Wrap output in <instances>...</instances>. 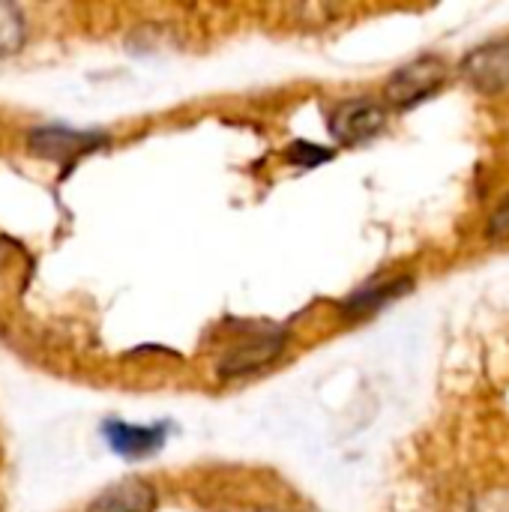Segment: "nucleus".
I'll list each match as a JSON object with an SVG mask.
<instances>
[{"label": "nucleus", "mask_w": 509, "mask_h": 512, "mask_svg": "<svg viewBox=\"0 0 509 512\" xmlns=\"http://www.w3.org/2000/svg\"><path fill=\"white\" fill-rule=\"evenodd\" d=\"M450 78V66L444 57L438 54H423V57H414L408 60L405 66H399L387 84H384V96L393 108L399 111H408L426 99H432Z\"/></svg>", "instance_id": "nucleus-1"}, {"label": "nucleus", "mask_w": 509, "mask_h": 512, "mask_svg": "<svg viewBox=\"0 0 509 512\" xmlns=\"http://www.w3.org/2000/svg\"><path fill=\"white\" fill-rule=\"evenodd\" d=\"M288 345V333L282 327H261L255 333H249L246 339H240L237 345H231L222 360H219V375L222 378H246V375H255L261 369H267L270 363H276L282 357Z\"/></svg>", "instance_id": "nucleus-2"}, {"label": "nucleus", "mask_w": 509, "mask_h": 512, "mask_svg": "<svg viewBox=\"0 0 509 512\" xmlns=\"http://www.w3.org/2000/svg\"><path fill=\"white\" fill-rule=\"evenodd\" d=\"M459 75L483 96L509 93V36L471 48L459 63Z\"/></svg>", "instance_id": "nucleus-3"}, {"label": "nucleus", "mask_w": 509, "mask_h": 512, "mask_svg": "<svg viewBox=\"0 0 509 512\" xmlns=\"http://www.w3.org/2000/svg\"><path fill=\"white\" fill-rule=\"evenodd\" d=\"M387 129V108L375 99H345L330 114V132L339 144L357 147L378 138Z\"/></svg>", "instance_id": "nucleus-4"}, {"label": "nucleus", "mask_w": 509, "mask_h": 512, "mask_svg": "<svg viewBox=\"0 0 509 512\" xmlns=\"http://www.w3.org/2000/svg\"><path fill=\"white\" fill-rule=\"evenodd\" d=\"M108 138L99 135V132H75L69 126H42V129H33L27 135V147L48 159V162H57V165H72L78 162L81 156L99 150Z\"/></svg>", "instance_id": "nucleus-5"}, {"label": "nucleus", "mask_w": 509, "mask_h": 512, "mask_svg": "<svg viewBox=\"0 0 509 512\" xmlns=\"http://www.w3.org/2000/svg\"><path fill=\"white\" fill-rule=\"evenodd\" d=\"M102 438L111 447V453H117L120 459H150L165 447L168 438V426H132L123 420H108L102 426Z\"/></svg>", "instance_id": "nucleus-6"}, {"label": "nucleus", "mask_w": 509, "mask_h": 512, "mask_svg": "<svg viewBox=\"0 0 509 512\" xmlns=\"http://www.w3.org/2000/svg\"><path fill=\"white\" fill-rule=\"evenodd\" d=\"M156 504H159L156 489L138 477H129V480L108 486L87 507V512H156Z\"/></svg>", "instance_id": "nucleus-7"}, {"label": "nucleus", "mask_w": 509, "mask_h": 512, "mask_svg": "<svg viewBox=\"0 0 509 512\" xmlns=\"http://www.w3.org/2000/svg\"><path fill=\"white\" fill-rule=\"evenodd\" d=\"M408 288H411V279H393V282H381V285H366L354 297H348V303L342 306V312L348 318L375 315L378 309H384L387 303H393L396 297H402Z\"/></svg>", "instance_id": "nucleus-8"}, {"label": "nucleus", "mask_w": 509, "mask_h": 512, "mask_svg": "<svg viewBox=\"0 0 509 512\" xmlns=\"http://www.w3.org/2000/svg\"><path fill=\"white\" fill-rule=\"evenodd\" d=\"M24 39H27V21L21 9L12 3H0V57L21 51Z\"/></svg>", "instance_id": "nucleus-9"}, {"label": "nucleus", "mask_w": 509, "mask_h": 512, "mask_svg": "<svg viewBox=\"0 0 509 512\" xmlns=\"http://www.w3.org/2000/svg\"><path fill=\"white\" fill-rule=\"evenodd\" d=\"M288 159H291L294 165H300V168H318L321 162H330V159H333V150L318 147V144H312V141H294V144L288 147Z\"/></svg>", "instance_id": "nucleus-10"}, {"label": "nucleus", "mask_w": 509, "mask_h": 512, "mask_svg": "<svg viewBox=\"0 0 509 512\" xmlns=\"http://www.w3.org/2000/svg\"><path fill=\"white\" fill-rule=\"evenodd\" d=\"M468 512H509V486H492L474 498Z\"/></svg>", "instance_id": "nucleus-11"}, {"label": "nucleus", "mask_w": 509, "mask_h": 512, "mask_svg": "<svg viewBox=\"0 0 509 512\" xmlns=\"http://www.w3.org/2000/svg\"><path fill=\"white\" fill-rule=\"evenodd\" d=\"M486 237L492 243H509V192L501 198V204L495 207V213L486 222Z\"/></svg>", "instance_id": "nucleus-12"}]
</instances>
